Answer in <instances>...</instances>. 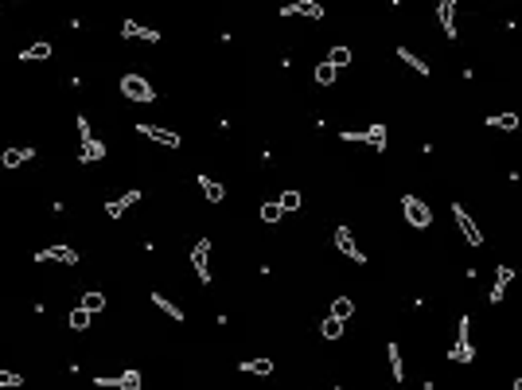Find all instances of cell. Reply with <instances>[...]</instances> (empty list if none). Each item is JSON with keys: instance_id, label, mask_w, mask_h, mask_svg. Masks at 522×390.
I'll list each match as a JSON object with an SVG mask.
<instances>
[{"instance_id": "f1b7e54d", "label": "cell", "mask_w": 522, "mask_h": 390, "mask_svg": "<svg viewBox=\"0 0 522 390\" xmlns=\"http://www.w3.org/2000/svg\"><path fill=\"white\" fill-rule=\"evenodd\" d=\"M487 125H491V129H510V133H514V129H519V117H514V113H495V117H487Z\"/></svg>"}, {"instance_id": "2e32d148", "label": "cell", "mask_w": 522, "mask_h": 390, "mask_svg": "<svg viewBox=\"0 0 522 390\" xmlns=\"http://www.w3.org/2000/svg\"><path fill=\"white\" fill-rule=\"evenodd\" d=\"M16 59H20V62H47L51 59V43H47V39H39V43H32V47L20 51Z\"/></svg>"}, {"instance_id": "ac0fdd59", "label": "cell", "mask_w": 522, "mask_h": 390, "mask_svg": "<svg viewBox=\"0 0 522 390\" xmlns=\"http://www.w3.org/2000/svg\"><path fill=\"white\" fill-rule=\"evenodd\" d=\"M102 157H106V141H97V137L78 148V164H97Z\"/></svg>"}, {"instance_id": "5bb4252c", "label": "cell", "mask_w": 522, "mask_h": 390, "mask_svg": "<svg viewBox=\"0 0 522 390\" xmlns=\"http://www.w3.org/2000/svg\"><path fill=\"white\" fill-rule=\"evenodd\" d=\"M137 203H141V192H125V195H117V199H110V203H106V215H110V219H121L125 211L129 207H137Z\"/></svg>"}, {"instance_id": "e0dca14e", "label": "cell", "mask_w": 522, "mask_h": 390, "mask_svg": "<svg viewBox=\"0 0 522 390\" xmlns=\"http://www.w3.org/2000/svg\"><path fill=\"white\" fill-rule=\"evenodd\" d=\"M199 192H203L206 203H222L226 199V187L219 180H211V176H199Z\"/></svg>"}, {"instance_id": "d6a6232c", "label": "cell", "mask_w": 522, "mask_h": 390, "mask_svg": "<svg viewBox=\"0 0 522 390\" xmlns=\"http://www.w3.org/2000/svg\"><path fill=\"white\" fill-rule=\"evenodd\" d=\"M328 62L335 67V71H340V67H347V62H351V47H343V43H340V47H331V51H328Z\"/></svg>"}, {"instance_id": "1f68e13d", "label": "cell", "mask_w": 522, "mask_h": 390, "mask_svg": "<svg viewBox=\"0 0 522 390\" xmlns=\"http://www.w3.org/2000/svg\"><path fill=\"white\" fill-rule=\"evenodd\" d=\"M281 219H285V211H281L277 199H273V203H261V222H269V227H273V222H281Z\"/></svg>"}, {"instance_id": "ffe728a7", "label": "cell", "mask_w": 522, "mask_h": 390, "mask_svg": "<svg viewBox=\"0 0 522 390\" xmlns=\"http://www.w3.org/2000/svg\"><path fill=\"white\" fill-rule=\"evenodd\" d=\"M238 371H242V375H273V359H265V355H261V359H246V363H238Z\"/></svg>"}, {"instance_id": "ba28073f", "label": "cell", "mask_w": 522, "mask_h": 390, "mask_svg": "<svg viewBox=\"0 0 522 390\" xmlns=\"http://www.w3.org/2000/svg\"><path fill=\"white\" fill-rule=\"evenodd\" d=\"M335 246H340V254L351 257L355 266H366V254L359 250V242H355V231H351V227H335Z\"/></svg>"}, {"instance_id": "8fae6325", "label": "cell", "mask_w": 522, "mask_h": 390, "mask_svg": "<svg viewBox=\"0 0 522 390\" xmlns=\"http://www.w3.org/2000/svg\"><path fill=\"white\" fill-rule=\"evenodd\" d=\"M514 281V269L510 266H499L495 269V285H491V292H487V301L491 305H503V297H507V285Z\"/></svg>"}, {"instance_id": "3957f363", "label": "cell", "mask_w": 522, "mask_h": 390, "mask_svg": "<svg viewBox=\"0 0 522 390\" xmlns=\"http://www.w3.org/2000/svg\"><path fill=\"white\" fill-rule=\"evenodd\" d=\"M401 211H405V222L417 227V231H429V227H433V211H429L425 199H417V195H401Z\"/></svg>"}, {"instance_id": "9a60e30c", "label": "cell", "mask_w": 522, "mask_h": 390, "mask_svg": "<svg viewBox=\"0 0 522 390\" xmlns=\"http://www.w3.org/2000/svg\"><path fill=\"white\" fill-rule=\"evenodd\" d=\"M27 160H36V148H4L0 152V164L4 168H24Z\"/></svg>"}, {"instance_id": "603a6c76", "label": "cell", "mask_w": 522, "mask_h": 390, "mask_svg": "<svg viewBox=\"0 0 522 390\" xmlns=\"http://www.w3.org/2000/svg\"><path fill=\"white\" fill-rule=\"evenodd\" d=\"M117 390H145V378L137 367H125L121 375H117Z\"/></svg>"}, {"instance_id": "83f0119b", "label": "cell", "mask_w": 522, "mask_h": 390, "mask_svg": "<svg viewBox=\"0 0 522 390\" xmlns=\"http://www.w3.org/2000/svg\"><path fill=\"white\" fill-rule=\"evenodd\" d=\"M0 387H4V390H20V387H24V375H20V371H8V367H0Z\"/></svg>"}, {"instance_id": "836d02e7", "label": "cell", "mask_w": 522, "mask_h": 390, "mask_svg": "<svg viewBox=\"0 0 522 390\" xmlns=\"http://www.w3.org/2000/svg\"><path fill=\"white\" fill-rule=\"evenodd\" d=\"M74 129H78V141H94V133H90V122H86V117H74Z\"/></svg>"}, {"instance_id": "5b68a950", "label": "cell", "mask_w": 522, "mask_h": 390, "mask_svg": "<svg viewBox=\"0 0 522 390\" xmlns=\"http://www.w3.org/2000/svg\"><path fill=\"white\" fill-rule=\"evenodd\" d=\"M137 137H145V141H152V145L160 148H180V133H171V129H164V125H152V122H141L137 125Z\"/></svg>"}, {"instance_id": "44dd1931", "label": "cell", "mask_w": 522, "mask_h": 390, "mask_svg": "<svg viewBox=\"0 0 522 390\" xmlns=\"http://www.w3.org/2000/svg\"><path fill=\"white\" fill-rule=\"evenodd\" d=\"M152 305H156L160 312H168V317L176 320V324H183V320H187V317H183V308L176 305V301H168V297H164V292H152Z\"/></svg>"}, {"instance_id": "8992f818", "label": "cell", "mask_w": 522, "mask_h": 390, "mask_svg": "<svg viewBox=\"0 0 522 390\" xmlns=\"http://www.w3.org/2000/svg\"><path fill=\"white\" fill-rule=\"evenodd\" d=\"M452 222H456V231L464 234V242L468 246H484V234H479V227H475V219L464 211V203H452Z\"/></svg>"}, {"instance_id": "d4e9b609", "label": "cell", "mask_w": 522, "mask_h": 390, "mask_svg": "<svg viewBox=\"0 0 522 390\" xmlns=\"http://www.w3.org/2000/svg\"><path fill=\"white\" fill-rule=\"evenodd\" d=\"M82 308L94 317V312H102L106 308V292H97V289H90V292H82Z\"/></svg>"}, {"instance_id": "4dcf8cb0", "label": "cell", "mask_w": 522, "mask_h": 390, "mask_svg": "<svg viewBox=\"0 0 522 390\" xmlns=\"http://www.w3.org/2000/svg\"><path fill=\"white\" fill-rule=\"evenodd\" d=\"M320 332H324V340H340V336H343V320H335V317H324Z\"/></svg>"}, {"instance_id": "4fadbf2b", "label": "cell", "mask_w": 522, "mask_h": 390, "mask_svg": "<svg viewBox=\"0 0 522 390\" xmlns=\"http://www.w3.org/2000/svg\"><path fill=\"white\" fill-rule=\"evenodd\" d=\"M437 20H440V32L449 39H456V0H440L437 4Z\"/></svg>"}, {"instance_id": "e575fe53", "label": "cell", "mask_w": 522, "mask_h": 390, "mask_svg": "<svg viewBox=\"0 0 522 390\" xmlns=\"http://www.w3.org/2000/svg\"><path fill=\"white\" fill-rule=\"evenodd\" d=\"M510 390H522V375H519V378H514V382H510Z\"/></svg>"}, {"instance_id": "d590c367", "label": "cell", "mask_w": 522, "mask_h": 390, "mask_svg": "<svg viewBox=\"0 0 522 390\" xmlns=\"http://www.w3.org/2000/svg\"><path fill=\"white\" fill-rule=\"evenodd\" d=\"M328 390H343V387H328Z\"/></svg>"}, {"instance_id": "30bf717a", "label": "cell", "mask_w": 522, "mask_h": 390, "mask_svg": "<svg viewBox=\"0 0 522 390\" xmlns=\"http://www.w3.org/2000/svg\"><path fill=\"white\" fill-rule=\"evenodd\" d=\"M281 16H304V20H324V8H320L316 0H292L281 8Z\"/></svg>"}, {"instance_id": "9c48e42d", "label": "cell", "mask_w": 522, "mask_h": 390, "mask_svg": "<svg viewBox=\"0 0 522 390\" xmlns=\"http://www.w3.org/2000/svg\"><path fill=\"white\" fill-rule=\"evenodd\" d=\"M191 269L199 273L203 285H211V242H206V238H199V242L191 246Z\"/></svg>"}, {"instance_id": "cb8c5ba5", "label": "cell", "mask_w": 522, "mask_h": 390, "mask_svg": "<svg viewBox=\"0 0 522 390\" xmlns=\"http://www.w3.org/2000/svg\"><path fill=\"white\" fill-rule=\"evenodd\" d=\"M90 320H94V317H90V312H86L82 305H78V308H71L67 324H71V332H86V328H90Z\"/></svg>"}, {"instance_id": "52a82bcc", "label": "cell", "mask_w": 522, "mask_h": 390, "mask_svg": "<svg viewBox=\"0 0 522 390\" xmlns=\"http://www.w3.org/2000/svg\"><path fill=\"white\" fill-rule=\"evenodd\" d=\"M36 262L43 266V262H59V266H78V250L67 242H55V246H43V250H36Z\"/></svg>"}, {"instance_id": "7a4b0ae2", "label": "cell", "mask_w": 522, "mask_h": 390, "mask_svg": "<svg viewBox=\"0 0 522 390\" xmlns=\"http://www.w3.org/2000/svg\"><path fill=\"white\" fill-rule=\"evenodd\" d=\"M475 347H472V317H460L456 324V343L449 347V363H472Z\"/></svg>"}, {"instance_id": "7c38bea8", "label": "cell", "mask_w": 522, "mask_h": 390, "mask_svg": "<svg viewBox=\"0 0 522 390\" xmlns=\"http://www.w3.org/2000/svg\"><path fill=\"white\" fill-rule=\"evenodd\" d=\"M121 36H125V39H141V43H160V32H156V27L133 24V20H121Z\"/></svg>"}, {"instance_id": "d6986e66", "label": "cell", "mask_w": 522, "mask_h": 390, "mask_svg": "<svg viewBox=\"0 0 522 390\" xmlns=\"http://www.w3.org/2000/svg\"><path fill=\"white\" fill-rule=\"evenodd\" d=\"M386 359H390V375H394V382H401V378H405V363H401V347L394 340L386 343Z\"/></svg>"}, {"instance_id": "4316f807", "label": "cell", "mask_w": 522, "mask_h": 390, "mask_svg": "<svg viewBox=\"0 0 522 390\" xmlns=\"http://www.w3.org/2000/svg\"><path fill=\"white\" fill-rule=\"evenodd\" d=\"M335 78H340V71H335V67L324 59V62L316 67V82H320V86H335Z\"/></svg>"}, {"instance_id": "277c9868", "label": "cell", "mask_w": 522, "mask_h": 390, "mask_svg": "<svg viewBox=\"0 0 522 390\" xmlns=\"http://www.w3.org/2000/svg\"><path fill=\"white\" fill-rule=\"evenodd\" d=\"M121 94L129 98V102H141V106H152V102H156V90L148 86L145 74H125L121 78Z\"/></svg>"}, {"instance_id": "484cf974", "label": "cell", "mask_w": 522, "mask_h": 390, "mask_svg": "<svg viewBox=\"0 0 522 390\" xmlns=\"http://www.w3.org/2000/svg\"><path fill=\"white\" fill-rule=\"evenodd\" d=\"M351 312H355V301H351V297H335V305H331V317L347 324V317H351Z\"/></svg>"}, {"instance_id": "f546056e", "label": "cell", "mask_w": 522, "mask_h": 390, "mask_svg": "<svg viewBox=\"0 0 522 390\" xmlns=\"http://www.w3.org/2000/svg\"><path fill=\"white\" fill-rule=\"evenodd\" d=\"M277 203H281V211H300L304 199H300V192H296V187H289V192H281Z\"/></svg>"}, {"instance_id": "6da1fadb", "label": "cell", "mask_w": 522, "mask_h": 390, "mask_svg": "<svg viewBox=\"0 0 522 390\" xmlns=\"http://www.w3.org/2000/svg\"><path fill=\"white\" fill-rule=\"evenodd\" d=\"M343 141L347 145H366V148H375V152H386V125L382 122H375V125H366V129H343Z\"/></svg>"}, {"instance_id": "7402d4cb", "label": "cell", "mask_w": 522, "mask_h": 390, "mask_svg": "<svg viewBox=\"0 0 522 390\" xmlns=\"http://www.w3.org/2000/svg\"><path fill=\"white\" fill-rule=\"evenodd\" d=\"M394 55H398V59H401V62H405V67H413V71L421 74V78H429V62H425V59H421V55H413V51H410V47H398V51H394Z\"/></svg>"}]
</instances>
